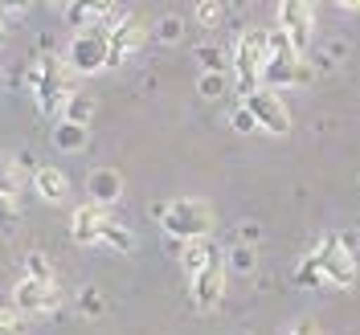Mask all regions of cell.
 <instances>
[{
	"label": "cell",
	"mask_w": 360,
	"mask_h": 335,
	"mask_svg": "<svg viewBox=\"0 0 360 335\" xmlns=\"http://www.w3.org/2000/svg\"><path fill=\"white\" fill-rule=\"evenodd\" d=\"M242 4H246V0H233V8H242Z\"/></svg>",
	"instance_id": "cell-36"
},
{
	"label": "cell",
	"mask_w": 360,
	"mask_h": 335,
	"mask_svg": "<svg viewBox=\"0 0 360 335\" xmlns=\"http://www.w3.org/2000/svg\"><path fill=\"white\" fill-rule=\"evenodd\" d=\"M115 4L119 0H70L66 4V21L74 25V29H90V25H119V17H115Z\"/></svg>",
	"instance_id": "cell-13"
},
{
	"label": "cell",
	"mask_w": 360,
	"mask_h": 335,
	"mask_svg": "<svg viewBox=\"0 0 360 335\" xmlns=\"http://www.w3.org/2000/svg\"><path fill=\"white\" fill-rule=\"evenodd\" d=\"M262 82L266 86H303V82H311V62L287 41V33L283 29H274L270 33V58L266 66H262Z\"/></svg>",
	"instance_id": "cell-4"
},
{
	"label": "cell",
	"mask_w": 360,
	"mask_h": 335,
	"mask_svg": "<svg viewBox=\"0 0 360 335\" xmlns=\"http://www.w3.org/2000/svg\"><path fill=\"white\" fill-rule=\"evenodd\" d=\"M49 4H53V8H66L70 0H49Z\"/></svg>",
	"instance_id": "cell-35"
},
{
	"label": "cell",
	"mask_w": 360,
	"mask_h": 335,
	"mask_svg": "<svg viewBox=\"0 0 360 335\" xmlns=\"http://www.w3.org/2000/svg\"><path fill=\"white\" fill-rule=\"evenodd\" d=\"M299 282H307V287H336V291H352V282H356V258H352V249L348 242L340 237V233H328L315 254L299 266Z\"/></svg>",
	"instance_id": "cell-1"
},
{
	"label": "cell",
	"mask_w": 360,
	"mask_h": 335,
	"mask_svg": "<svg viewBox=\"0 0 360 335\" xmlns=\"http://www.w3.org/2000/svg\"><path fill=\"white\" fill-rule=\"evenodd\" d=\"M33 0H0V13H25Z\"/></svg>",
	"instance_id": "cell-32"
},
{
	"label": "cell",
	"mask_w": 360,
	"mask_h": 335,
	"mask_svg": "<svg viewBox=\"0 0 360 335\" xmlns=\"http://www.w3.org/2000/svg\"><path fill=\"white\" fill-rule=\"evenodd\" d=\"M225 254H217L213 262L205 270H197L193 274V303H197V311H213L217 303H221V294H225Z\"/></svg>",
	"instance_id": "cell-12"
},
{
	"label": "cell",
	"mask_w": 360,
	"mask_h": 335,
	"mask_svg": "<svg viewBox=\"0 0 360 335\" xmlns=\"http://www.w3.org/2000/svg\"><path fill=\"white\" fill-rule=\"evenodd\" d=\"M229 123H233V131H238V135H250V131H262V127H258V119H254V111H250L246 103H242V107H238V111L229 114Z\"/></svg>",
	"instance_id": "cell-26"
},
{
	"label": "cell",
	"mask_w": 360,
	"mask_h": 335,
	"mask_svg": "<svg viewBox=\"0 0 360 335\" xmlns=\"http://www.w3.org/2000/svg\"><path fill=\"white\" fill-rule=\"evenodd\" d=\"M103 246L119 249V254H131V249H135V233L127 229V225L111 221V225H107V233H103Z\"/></svg>",
	"instance_id": "cell-22"
},
{
	"label": "cell",
	"mask_w": 360,
	"mask_h": 335,
	"mask_svg": "<svg viewBox=\"0 0 360 335\" xmlns=\"http://www.w3.org/2000/svg\"><path fill=\"white\" fill-rule=\"evenodd\" d=\"M213 258H217V249H213V242H209V237L180 242V266H184V274H188V278H193L197 270H205Z\"/></svg>",
	"instance_id": "cell-15"
},
{
	"label": "cell",
	"mask_w": 360,
	"mask_h": 335,
	"mask_svg": "<svg viewBox=\"0 0 360 335\" xmlns=\"http://www.w3.org/2000/svg\"><path fill=\"white\" fill-rule=\"evenodd\" d=\"M25 274L29 278H53V266H49V258H45L41 249H29L25 254Z\"/></svg>",
	"instance_id": "cell-25"
},
{
	"label": "cell",
	"mask_w": 360,
	"mask_h": 335,
	"mask_svg": "<svg viewBox=\"0 0 360 335\" xmlns=\"http://www.w3.org/2000/svg\"><path fill=\"white\" fill-rule=\"evenodd\" d=\"M180 33H184V21H180V17H164V21L156 25V41H164V45L180 41Z\"/></svg>",
	"instance_id": "cell-27"
},
{
	"label": "cell",
	"mask_w": 360,
	"mask_h": 335,
	"mask_svg": "<svg viewBox=\"0 0 360 335\" xmlns=\"http://www.w3.org/2000/svg\"><path fill=\"white\" fill-rule=\"evenodd\" d=\"M107 225H111L107 204H98V201L78 204V209L70 213V237H74L78 246H103V233H107Z\"/></svg>",
	"instance_id": "cell-10"
},
{
	"label": "cell",
	"mask_w": 360,
	"mask_h": 335,
	"mask_svg": "<svg viewBox=\"0 0 360 335\" xmlns=\"http://www.w3.org/2000/svg\"><path fill=\"white\" fill-rule=\"evenodd\" d=\"M13 307L21 315H49L62 307V291H58L53 278H29L25 274L17 282V291H13Z\"/></svg>",
	"instance_id": "cell-8"
},
{
	"label": "cell",
	"mask_w": 360,
	"mask_h": 335,
	"mask_svg": "<svg viewBox=\"0 0 360 335\" xmlns=\"http://www.w3.org/2000/svg\"><path fill=\"white\" fill-rule=\"evenodd\" d=\"M33 192H37L41 201H49V204H62L66 192H70L66 172H58V168H37V172H33Z\"/></svg>",
	"instance_id": "cell-14"
},
{
	"label": "cell",
	"mask_w": 360,
	"mask_h": 335,
	"mask_svg": "<svg viewBox=\"0 0 360 335\" xmlns=\"http://www.w3.org/2000/svg\"><path fill=\"white\" fill-rule=\"evenodd\" d=\"M94 111H98L94 94H78V90H74V94L66 98V107H62V119H66V123H90Z\"/></svg>",
	"instance_id": "cell-18"
},
{
	"label": "cell",
	"mask_w": 360,
	"mask_h": 335,
	"mask_svg": "<svg viewBox=\"0 0 360 335\" xmlns=\"http://www.w3.org/2000/svg\"><path fill=\"white\" fill-rule=\"evenodd\" d=\"M152 213H156L160 225L168 229V237H176V242L209 237L213 225H217V213L205 201H197V197H176V201H168V204H156Z\"/></svg>",
	"instance_id": "cell-3"
},
{
	"label": "cell",
	"mask_w": 360,
	"mask_h": 335,
	"mask_svg": "<svg viewBox=\"0 0 360 335\" xmlns=\"http://www.w3.org/2000/svg\"><path fill=\"white\" fill-rule=\"evenodd\" d=\"M287 335H323V331H319V323H315V319H303V323H295Z\"/></svg>",
	"instance_id": "cell-30"
},
{
	"label": "cell",
	"mask_w": 360,
	"mask_h": 335,
	"mask_svg": "<svg viewBox=\"0 0 360 335\" xmlns=\"http://www.w3.org/2000/svg\"><path fill=\"white\" fill-rule=\"evenodd\" d=\"M21 164L13 156H0V197H17L21 192Z\"/></svg>",
	"instance_id": "cell-21"
},
{
	"label": "cell",
	"mask_w": 360,
	"mask_h": 335,
	"mask_svg": "<svg viewBox=\"0 0 360 335\" xmlns=\"http://www.w3.org/2000/svg\"><path fill=\"white\" fill-rule=\"evenodd\" d=\"M340 8H360V0H336Z\"/></svg>",
	"instance_id": "cell-34"
},
{
	"label": "cell",
	"mask_w": 360,
	"mask_h": 335,
	"mask_svg": "<svg viewBox=\"0 0 360 335\" xmlns=\"http://www.w3.org/2000/svg\"><path fill=\"white\" fill-rule=\"evenodd\" d=\"M17 221H21V213H17L13 197H0V233H13Z\"/></svg>",
	"instance_id": "cell-28"
},
{
	"label": "cell",
	"mask_w": 360,
	"mask_h": 335,
	"mask_svg": "<svg viewBox=\"0 0 360 335\" xmlns=\"http://www.w3.org/2000/svg\"><path fill=\"white\" fill-rule=\"evenodd\" d=\"M266 58H270V29H246L233 41V78H238V94L242 98L250 90H258Z\"/></svg>",
	"instance_id": "cell-5"
},
{
	"label": "cell",
	"mask_w": 360,
	"mask_h": 335,
	"mask_svg": "<svg viewBox=\"0 0 360 335\" xmlns=\"http://www.w3.org/2000/svg\"><path fill=\"white\" fill-rule=\"evenodd\" d=\"M111 29L115 25H90V29H78V37L70 41V66H74V74H82V78H90V74H98V70L111 66Z\"/></svg>",
	"instance_id": "cell-6"
},
{
	"label": "cell",
	"mask_w": 360,
	"mask_h": 335,
	"mask_svg": "<svg viewBox=\"0 0 360 335\" xmlns=\"http://www.w3.org/2000/svg\"><path fill=\"white\" fill-rule=\"evenodd\" d=\"M0 335H25V315L0 307Z\"/></svg>",
	"instance_id": "cell-29"
},
{
	"label": "cell",
	"mask_w": 360,
	"mask_h": 335,
	"mask_svg": "<svg viewBox=\"0 0 360 335\" xmlns=\"http://www.w3.org/2000/svg\"><path fill=\"white\" fill-rule=\"evenodd\" d=\"M242 103L254 111V119H258V127H262V131H270V135H287V131H291V111L283 107V98H278V90H274V86L250 90Z\"/></svg>",
	"instance_id": "cell-9"
},
{
	"label": "cell",
	"mask_w": 360,
	"mask_h": 335,
	"mask_svg": "<svg viewBox=\"0 0 360 335\" xmlns=\"http://www.w3.org/2000/svg\"><path fill=\"white\" fill-rule=\"evenodd\" d=\"M225 266L233 270V274H254V266H258V249L250 246V242H238V246L225 254Z\"/></svg>",
	"instance_id": "cell-20"
},
{
	"label": "cell",
	"mask_w": 360,
	"mask_h": 335,
	"mask_svg": "<svg viewBox=\"0 0 360 335\" xmlns=\"http://www.w3.org/2000/svg\"><path fill=\"white\" fill-rule=\"evenodd\" d=\"M82 311H90V315H98V311H103V303H98V294H94V291L82 294Z\"/></svg>",
	"instance_id": "cell-31"
},
{
	"label": "cell",
	"mask_w": 360,
	"mask_h": 335,
	"mask_svg": "<svg viewBox=\"0 0 360 335\" xmlns=\"http://www.w3.org/2000/svg\"><path fill=\"white\" fill-rule=\"evenodd\" d=\"M315 21H319V4L315 0H278V29L287 33V41L307 53L315 37Z\"/></svg>",
	"instance_id": "cell-7"
},
{
	"label": "cell",
	"mask_w": 360,
	"mask_h": 335,
	"mask_svg": "<svg viewBox=\"0 0 360 335\" xmlns=\"http://www.w3.org/2000/svg\"><path fill=\"white\" fill-rule=\"evenodd\" d=\"M221 17H225L221 0H197V25H201V29H217Z\"/></svg>",
	"instance_id": "cell-24"
},
{
	"label": "cell",
	"mask_w": 360,
	"mask_h": 335,
	"mask_svg": "<svg viewBox=\"0 0 360 335\" xmlns=\"http://www.w3.org/2000/svg\"><path fill=\"white\" fill-rule=\"evenodd\" d=\"M119 172H111V168H98L94 176H90V192H94V201L98 204H111V201H119Z\"/></svg>",
	"instance_id": "cell-17"
},
{
	"label": "cell",
	"mask_w": 360,
	"mask_h": 335,
	"mask_svg": "<svg viewBox=\"0 0 360 335\" xmlns=\"http://www.w3.org/2000/svg\"><path fill=\"white\" fill-rule=\"evenodd\" d=\"M143 41H148V29H143V21H139L135 13H123V17H119V25L111 29V66L119 70L123 62H131L135 53L143 49Z\"/></svg>",
	"instance_id": "cell-11"
},
{
	"label": "cell",
	"mask_w": 360,
	"mask_h": 335,
	"mask_svg": "<svg viewBox=\"0 0 360 335\" xmlns=\"http://www.w3.org/2000/svg\"><path fill=\"white\" fill-rule=\"evenodd\" d=\"M197 90H201V98L217 103V98H225V94H229V78H225V74H201Z\"/></svg>",
	"instance_id": "cell-23"
},
{
	"label": "cell",
	"mask_w": 360,
	"mask_h": 335,
	"mask_svg": "<svg viewBox=\"0 0 360 335\" xmlns=\"http://www.w3.org/2000/svg\"><path fill=\"white\" fill-rule=\"evenodd\" d=\"M193 58L201 62V74H225V70H233V53H225L221 45H213V41L197 45Z\"/></svg>",
	"instance_id": "cell-16"
},
{
	"label": "cell",
	"mask_w": 360,
	"mask_h": 335,
	"mask_svg": "<svg viewBox=\"0 0 360 335\" xmlns=\"http://www.w3.org/2000/svg\"><path fill=\"white\" fill-rule=\"evenodd\" d=\"M53 147H62V152L86 147V123H66L62 119V127H53Z\"/></svg>",
	"instance_id": "cell-19"
},
{
	"label": "cell",
	"mask_w": 360,
	"mask_h": 335,
	"mask_svg": "<svg viewBox=\"0 0 360 335\" xmlns=\"http://www.w3.org/2000/svg\"><path fill=\"white\" fill-rule=\"evenodd\" d=\"M25 82L33 90V98H37V111L41 114H62L66 107V98L74 94V66H70V58H58V53H45L37 58V66L25 74Z\"/></svg>",
	"instance_id": "cell-2"
},
{
	"label": "cell",
	"mask_w": 360,
	"mask_h": 335,
	"mask_svg": "<svg viewBox=\"0 0 360 335\" xmlns=\"http://www.w3.org/2000/svg\"><path fill=\"white\" fill-rule=\"evenodd\" d=\"M242 242H250V246L258 242V225H246V229H242Z\"/></svg>",
	"instance_id": "cell-33"
}]
</instances>
